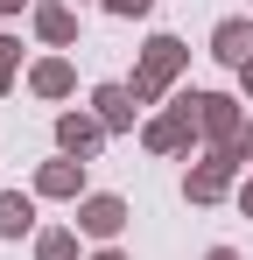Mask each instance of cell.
<instances>
[{"instance_id":"6da1fadb","label":"cell","mask_w":253,"mask_h":260,"mask_svg":"<svg viewBox=\"0 0 253 260\" xmlns=\"http://www.w3.org/2000/svg\"><path fill=\"white\" fill-rule=\"evenodd\" d=\"M21 225H28V211H21V197H7V204H0V232H21Z\"/></svg>"},{"instance_id":"7a4b0ae2","label":"cell","mask_w":253,"mask_h":260,"mask_svg":"<svg viewBox=\"0 0 253 260\" xmlns=\"http://www.w3.org/2000/svg\"><path fill=\"white\" fill-rule=\"evenodd\" d=\"M113 7H134V14H141V7H148V0H113Z\"/></svg>"},{"instance_id":"3957f363","label":"cell","mask_w":253,"mask_h":260,"mask_svg":"<svg viewBox=\"0 0 253 260\" xmlns=\"http://www.w3.org/2000/svg\"><path fill=\"white\" fill-rule=\"evenodd\" d=\"M218 260H232V253H218Z\"/></svg>"}]
</instances>
